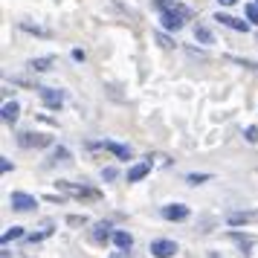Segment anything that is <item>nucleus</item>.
Listing matches in <instances>:
<instances>
[{
  "instance_id": "obj_1",
  "label": "nucleus",
  "mask_w": 258,
  "mask_h": 258,
  "mask_svg": "<svg viewBox=\"0 0 258 258\" xmlns=\"http://www.w3.org/2000/svg\"><path fill=\"white\" fill-rule=\"evenodd\" d=\"M55 186H58V191L70 195V198H79V200H99V198H102V191H99V188L79 186V183H70V180H58Z\"/></svg>"
},
{
  "instance_id": "obj_2",
  "label": "nucleus",
  "mask_w": 258,
  "mask_h": 258,
  "mask_svg": "<svg viewBox=\"0 0 258 258\" xmlns=\"http://www.w3.org/2000/svg\"><path fill=\"white\" fill-rule=\"evenodd\" d=\"M35 90L49 110H61V105H64V90H55V87H35Z\"/></svg>"
},
{
  "instance_id": "obj_3",
  "label": "nucleus",
  "mask_w": 258,
  "mask_h": 258,
  "mask_svg": "<svg viewBox=\"0 0 258 258\" xmlns=\"http://www.w3.org/2000/svg\"><path fill=\"white\" fill-rule=\"evenodd\" d=\"M186 15L183 12H177V9H168V12H160V24H163V29H183L186 26Z\"/></svg>"
},
{
  "instance_id": "obj_4",
  "label": "nucleus",
  "mask_w": 258,
  "mask_h": 258,
  "mask_svg": "<svg viewBox=\"0 0 258 258\" xmlns=\"http://www.w3.org/2000/svg\"><path fill=\"white\" fill-rule=\"evenodd\" d=\"M18 145L21 148H47V145H52V137H47V134H21Z\"/></svg>"
},
{
  "instance_id": "obj_5",
  "label": "nucleus",
  "mask_w": 258,
  "mask_h": 258,
  "mask_svg": "<svg viewBox=\"0 0 258 258\" xmlns=\"http://www.w3.org/2000/svg\"><path fill=\"white\" fill-rule=\"evenodd\" d=\"M9 203H12V209H18V212H29V209L38 206V200L32 198V195H24V191H12V195H9Z\"/></svg>"
},
{
  "instance_id": "obj_6",
  "label": "nucleus",
  "mask_w": 258,
  "mask_h": 258,
  "mask_svg": "<svg viewBox=\"0 0 258 258\" xmlns=\"http://www.w3.org/2000/svg\"><path fill=\"white\" fill-rule=\"evenodd\" d=\"M160 215H163L165 221H186L188 218V206H183V203H168V206L160 209Z\"/></svg>"
},
{
  "instance_id": "obj_7",
  "label": "nucleus",
  "mask_w": 258,
  "mask_h": 258,
  "mask_svg": "<svg viewBox=\"0 0 258 258\" xmlns=\"http://www.w3.org/2000/svg\"><path fill=\"white\" fill-rule=\"evenodd\" d=\"M212 21H218V24L229 26V29H235V32H246V29H249V24H246V21H241V18H232V15H226V12H218Z\"/></svg>"
},
{
  "instance_id": "obj_8",
  "label": "nucleus",
  "mask_w": 258,
  "mask_h": 258,
  "mask_svg": "<svg viewBox=\"0 0 258 258\" xmlns=\"http://www.w3.org/2000/svg\"><path fill=\"white\" fill-rule=\"evenodd\" d=\"M174 252H177L174 241H154V244H151V255L154 258H171Z\"/></svg>"
},
{
  "instance_id": "obj_9",
  "label": "nucleus",
  "mask_w": 258,
  "mask_h": 258,
  "mask_svg": "<svg viewBox=\"0 0 258 258\" xmlns=\"http://www.w3.org/2000/svg\"><path fill=\"white\" fill-rule=\"evenodd\" d=\"M255 221H258V212H229L226 215L229 226H244V223H255Z\"/></svg>"
},
{
  "instance_id": "obj_10",
  "label": "nucleus",
  "mask_w": 258,
  "mask_h": 258,
  "mask_svg": "<svg viewBox=\"0 0 258 258\" xmlns=\"http://www.w3.org/2000/svg\"><path fill=\"white\" fill-rule=\"evenodd\" d=\"M154 9H160V12H168V9H177V12H183L191 21V9L188 6H183V3H177V0H151Z\"/></svg>"
},
{
  "instance_id": "obj_11",
  "label": "nucleus",
  "mask_w": 258,
  "mask_h": 258,
  "mask_svg": "<svg viewBox=\"0 0 258 258\" xmlns=\"http://www.w3.org/2000/svg\"><path fill=\"white\" fill-rule=\"evenodd\" d=\"M148 171H151V160H142V163L131 165V168H128V183H140Z\"/></svg>"
},
{
  "instance_id": "obj_12",
  "label": "nucleus",
  "mask_w": 258,
  "mask_h": 258,
  "mask_svg": "<svg viewBox=\"0 0 258 258\" xmlns=\"http://www.w3.org/2000/svg\"><path fill=\"white\" fill-rule=\"evenodd\" d=\"M102 148H107V151L113 154V157H119V160H131V148L128 145H119V142L107 140V142H102Z\"/></svg>"
},
{
  "instance_id": "obj_13",
  "label": "nucleus",
  "mask_w": 258,
  "mask_h": 258,
  "mask_svg": "<svg viewBox=\"0 0 258 258\" xmlns=\"http://www.w3.org/2000/svg\"><path fill=\"white\" fill-rule=\"evenodd\" d=\"M0 113H3V122H6V125H15V122H18V113H21V105H18V102H6Z\"/></svg>"
},
{
  "instance_id": "obj_14",
  "label": "nucleus",
  "mask_w": 258,
  "mask_h": 258,
  "mask_svg": "<svg viewBox=\"0 0 258 258\" xmlns=\"http://www.w3.org/2000/svg\"><path fill=\"white\" fill-rule=\"evenodd\" d=\"M52 64H55L52 55H47V58H32L29 61V70L32 73H47V70H52Z\"/></svg>"
},
{
  "instance_id": "obj_15",
  "label": "nucleus",
  "mask_w": 258,
  "mask_h": 258,
  "mask_svg": "<svg viewBox=\"0 0 258 258\" xmlns=\"http://www.w3.org/2000/svg\"><path fill=\"white\" fill-rule=\"evenodd\" d=\"M107 238H113V232H110V223H96V229H93V241L96 244H105Z\"/></svg>"
},
{
  "instance_id": "obj_16",
  "label": "nucleus",
  "mask_w": 258,
  "mask_h": 258,
  "mask_svg": "<svg viewBox=\"0 0 258 258\" xmlns=\"http://www.w3.org/2000/svg\"><path fill=\"white\" fill-rule=\"evenodd\" d=\"M195 41H200V44H215V35H212L209 26L198 24V26H195Z\"/></svg>"
},
{
  "instance_id": "obj_17",
  "label": "nucleus",
  "mask_w": 258,
  "mask_h": 258,
  "mask_svg": "<svg viewBox=\"0 0 258 258\" xmlns=\"http://www.w3.org/2000/svg\"><path fill=\"white\" fill-rule=\"evenodd\" d=\"M113 244H116L119 249H131V246H134V235L119 229V232H113Z\"/></svg>"
},
{
  "instance_id": "obj_18",
  "label": "nucleus",
  "mask_w": 258,
  "mask_h": 258,
  "mask_svg": "<svg viewBox=\"0 0 258 258\" xmlns=\"http://www.w3.org/2000/svg\"><path fill=\"white\" fill-rule=\"evenodd\" d=\"M18 238H24V226H12V229H6L0 241H3V246H6L9 241H18Z\"/></svg>"
},
{
  "instance_id": "obj_19",
  "label": "nucleus",
  "mask_w": 258,
  "mask_h": 258,
  "mask_svg": "<svg viewBox=\"0 0 258 258\" xmlns=\"http://www.w3.org/2000/svg\"><path fill=\"white\" fill-rule=\"evenodd\" d=\"M52 160H58V163H70V151H67V148H55V151H52Z\"/></svg>"
},
{
  "instance_id": "obj_20",
  "label": "nucleus",
  "mask_w": 258,
  "mask_h": 258,
  "mask_svg": "<svg viewBox=\"0 0 258 258\" xmlns=\"http://www.w3.org/2000/svg\"><path fill=\"white\" fill-rule=\"evenodd\" d=\"M246 21L258 26V3H249V6H246Z\"/></svg>"
},
{
  "instance_id": "obj_21",
  "label": "nucleus",
  "mask_w": 258,
  "mask_h": 258,
  "mask_svg": "<svg viewBox=\"0 0 258 258\" xmlns=\"http://www.w3.org/2000/svg\"><path fill=\"white\" fill-rule=\"evenodd\" d=\"M206 180H212V174H188L186 183H191V186H200V183H206Z\"/></svg>"
},
{
  "instance_id": "obj_22",
  "label": "nucleus",
  "mask_w": 258,
  "mask_h": 258,
  "mask_svg": "<svg viewBox=\"0 0 258 258\" xmlns=\"http://www.w3.org/2000/svg\"><path fill=\"white\" fill-rule=\"evenodd\" d=\"M49 235H52V229H41V232H35V235H29V244H38V241H44V238H49Z\"/></svg>"
},
{
  "instance_id": "obj_23",
  "label": "nucleus",
  "mask_w": 258,
  "mask_h": 258,
  "mask_svg": "<svg viewBox=\"0 0 258 258\" xmlns=\"http://www.w3.org/2000/svg\"><path fill=\"white\" fill-rule=\"evenodd\" d=\"M157 41H160V47H163V49H171V47H174V41H171L168 35H163V32H157Z\"/></svg>"
},
{
  "instance_id": "obj_24",
  "label": "nucleus",
  "mask_w": 258,
  "mask_h": 258,
  "mask_svg": "<svg viewBox=\"0 0 258 258\" xmlns=\"http://www.w3.org/2000/svg\"><path fill=\"white\" fill-rule=\"evenodd\" d=\"M67 223H70V226H84V223H87V218H84V215H70V218H67Z\"/></svg>"
},
{
  "instance_id": "obj_25",
  "label": "nucleus",
  "mask_w": 258,
  "mask_h": 258,
  "mask_svg": "<svg viewBox=\"0 0 258 258\" xmlns=\"http://www.w3.org/2000/svg\"><path fill=\"white\" fill-rule=\"evenodd\" d=\"M244 137H246V142H258V128L255 125H249V128L244 131Z\"/></svg>"
},
{
  "instance_id": "obj_26",
  "label": "nucleus",
  "mask_w": 258,
  "mask_h": 258,
  "mask_svg": "<svg viewBox=\"0 0 258 258\" xmlns=\"http://www.w3.org/2000/svg\"><path fill=\"white\" fill-rule=\"evenodd\" d=\"M232 61H238V64H241V67H246V70L258 73V64H255V61H244V58H232Z\"/></svg>"
},
{
  "instance_id": "obj_27",
  "label": "nucleus",
  "mask_w": 258,
  "mask_h": 258,
  "mask_svg": "<svg viewBox=\"0 0 258 258\" xmlns=\"http://www.w3.org/2000/svg\"><path fill=\"white\" fill-rule=\"evenodd\" d=\"M0 171H3V174H6V171H12V163H9L6 157H0Z\"/></svg>"
},
{
  "instance_id": "obj_28",
  "label": "nucleus",
  "mask_w": 258,
  "mask_h": 258,
  "mask_svg": "<svg viewBox=\"0 0 258 258\" xmlns=\"http://www.w3.org/2000/svg\"><path fill=\"white\" fill-rule=\"evenodd\" d=\"M102 177H105V180H113V177H116V168H105V171H102Z\"/></svg>"
},
{
  "instance_id": "obj_29",
  "label": "nucleus",
  "mask_w": 258,
  "mask_h": 258,
  "mask_svg": "<svg viewBox=\"0 0 258 258\" xmlns=\"http://www.w3.org/2000/svg\"><path fill=\"white\" fill-rule=\"evenodd\" d=\"M110 258H128V249H119V252H113Z\"/></svg>"
},
{
  "instance_id": "obj_30",
  "label": "nucleus",
  "mask_w": 258,
  "mask_h": 258,
  "mask_svg": "<svg viewBox=\"0 0 258 258\" xmlns=\"http://www.w3.org/2000/svg\"><path fill=\"white\" fill-rule=\"evenodd\" d=\"M218 3H221V6H235L238 0H218Z\"/></svg>"
}]
</instances>
